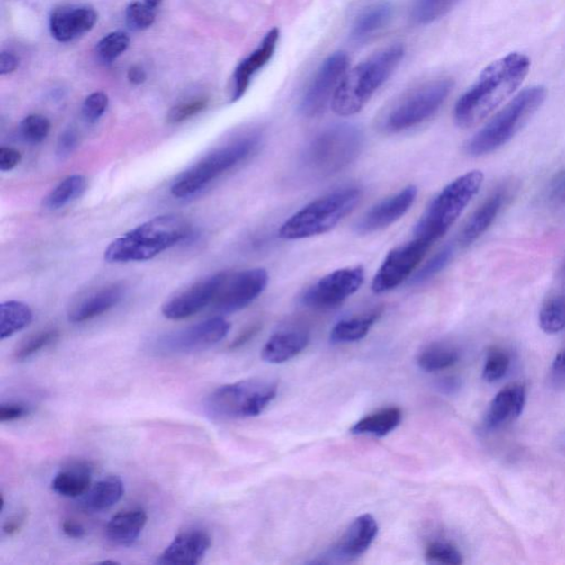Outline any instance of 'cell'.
Here are the masks:
<instances>
[{"instance_id":"obj_1","label":"cell","mask_w":565,"mask_h":565,"mask_svg":"<svg viewBox=\"0 0 565 565\" xmlns=\"http://www.w3.org/2000/svg\"><path fill=\"white\" fill-rule=\"evenodd\" d=\"M530 60L523 53H509L481 72L475 85L457 101L456 124L462 129L479 125L518 90L528 76Z\"/></svg>"},{"instance_id":"obj_2","label":"cell","mask_w":565,"mask_h":565,"mask_svg":"<svg viewBox=\"0 0 565 565\" xmlns=\"http://www.w3.org/2000/svg\"><path fill=\"white\" fill-rule=\"evenodd\" d=\"M193 235L192 224L178 214L158 216L115 238L104 252V259L115 265L154 259Z\"/></svg>"},{"instance_id":"obj_3","label":"cell","mask_w":565,"mask_h":565,"mask_svg":"<svg viewBox=\"0 0 565 565\" xmlns=\"http://www.w3.org/2000/svg\"><path fill=\"white\" fill-rule=\"evenodd\" d=\"M404 56L406 48L397 43L373 53L347 72L331 102L335 113L343 118L359 113L400 66Z\"/></svg>"},{"instance_id":"obj_4","label":"cell","mask_w":565,"mask_h":565,"mask_svg":"<svg viewBox=\"0 0 565 565\" xmlns=\"http://www.w3.org/2000/svg\"><path fill=\"white\" fill-rule=\"evenodd\" d=\"M453 86L454 83L450 79H437L404 92L378 115V129L383 133L397 134L421 125L441 110Z\"/></svg>"},{"instance_id":"obj_5","label":"cell","mask_w":565,"mask_h":565,"mask_svg":"<svg viewBox=\"0 0 565 565\" xmlns=\"http://www.w3.org/2000/svg\"><path fill=\"white\" fill-rule=\"evenodd\" d=\"M547 91L533 86L520 92L500 110L466 145V152L474 157L496 152L509 143L535 112L543 104Z\"/></svg>"},{"instance_id":"obj_6","label":"cell","mask_w":565,"mask_h":565,"mask_svg":"<svg viewBox=\"0 0 565 565\" xmlns=\"http://www.w3.org/2000/svg\"><path fill=\"white\" fill-rule=\"evenodd\" d=\"M362 197V190L347 187L316 199L282 224L279 236L284 240H301L324 235L352 213Z\"/></svg>"},{"instance_id":"obj_7","label":"cell","mask_w":565,"mask_h":565,"mask_svg":"<svg viewBox=\"0 0 565 565\" xmlns=\"http://www.w3.org/2000/svg\"><path fill=\"white\" fill-rule=\"evenodd\" d=\"M483 182V173L480 170H471L448 184L417 224L414 230L416 238H423L431 245L440 240L480 193Z\"/></svg>"},{"instance_id":"obj_8","label":"cell","mask_w":565,"mask_h":565,"mask_svg":"<svg viewBox=\"0 0 565 565\" xmlns=\"http://www.w3.org/2000/svg\"><path fill=\"white\" fill-rule=\"evenodd\" d=\"M363 145V131L357 126H331L307 146L303 155L305 168L314 176H333L354 162L362 152Z\"/></svg>"},{"instance_id":"obj_9","label":"cell","mask_w":565,"mask_h":565,"mask_svg":"<svg viewBox=\"0 0 565 565\" xmlns=\"http://www.w3.org/2000/svg\"><path fill=\"white\" fill-rule=\"evenodd\" d=\"M277 394L276 383L242 380L214 390L204 401V411L214 420H240L260 416Z\"/></svg>"},{"instance_id":"obj_10","label":"cell","mask_w":565,"mask_h":565,"mask_svg":"<svg viewBox=\"0 0 565 565\" xmlns=\"http://www.w3.org/2000/svg\"><path fill=\"white\" fill-rule=\"evenodd\" d=\"M259 144L260 136L253 134L213 150L186 172L180 174L170 187V193L175 198L179 199L193 196L214 179L245 162L256 152Z\"/></svg>"},{"instance_id":"obj_11","label":"cell","mask_w":565,"mask_h":565,"mask_svg":"<svg viewBox=\"0 0 565 565\" xmlns=\"http://www.w3.org/2000/svg\"><path fill=\"white\" fill-rule=\"evenodd\" d=\"M348 67L349 58L345 52H336L321 63L301 97L300 110L305 118H316L324 113L347 75Z\"/></svg>"},{"instance_id":"obj_12","label":"cell","mask_w":565,"mask_h":565,"mask_svg":"<svg viewBox=\"0 0 565 565\" xmlns=\"http://www.w3.org/2000/svg\"><path fill=\"white\" fill-rule=\"evenodd\" d=\"M230 328V323L222 318H209L162 336L156 342L155 350L168 355L202 352L226 338Z\"/></svg>"},{"instance_id":"obj_13","label":"cell","mask_w":565,"mask_h":565,"mask_svg":"<svg viewBox=\"0 0 565 565\" xmlns=\"http://www.w3.org/2000/svg\"><path fill=\"white\" fill-rule=\"evenodd\" d=\"M363 281L362 266L345 267L324 276L307 290L301 296V303L314 309H336L357 293Z\"/></svg>"},{"instance_id":"obj_14","label":"cell","mask_w":565,"mask_h":565,"mask_svg":"<svg viewBox=\"0 0 565 565\" xmlns=\"http://www.w3.org/2000/svg\"><path fill=\"white\" fill-rule=\"evenodd\" d=\"M432 247L430 242L416 238L406 245L393 248L374 276V293L383 294L397 289L411 276Z\"/></svg>"},{"instance_id":"obj_15","label":"cell","mask_w":565,"mask_h":565,"mask_svg":"<svg viewBox=\"0 0 565 565\" xmlns=\"http://www.w3.org/2000/svg\"><path fill=\"white\" fill-rule=\"evenodd\" d=\"M269 275L263 269L228 273L216 300L214 309L221 314H232L246 309L265 291Z\"/></svg>"},{"instance_id":"obj_16","label":"cell","mask_w":565,"mask_h":565,"mask_svg":"<svg viewBox=\"0 0 565 565\" xmlns=\"http://www.w3.org/2000/svg\"><path fill=\"white\" fill-rule=\"evenodd\" d=\"M226 274L227 272L217 273L172 297L162 307L165 318L170 320L186 319L212 305Z\"/></svg>"},{"instance_id":"obj_17","label":"cell","mask_w":565,"mask_h":565,"mask_svg":"<svg viewBox=\"0 0 565 565\" xmlns=\"http://www.w3.org/2000/svg\"><path fill=\"white\" fill-rule=\"evenodd\" d=\"M417 197V188L408 186L394 196L384 199L360 218L355 224V231L360 235H370L392 226L410 211Z\"/></svg>"},{"instance_id":"obj_18","label":"cell","mask_w":565,"mask_h":565,"mask_svg":"<svg viewBox=\"0 0 565 565\" xmlns=\"http://www.w3.org/2000/svg\"><path fill=\"white\" fill-rule=\"evenodd\" d=\"M379 533L377 520L372 515L359 516L353 521L342 539L331 548L326 562H349L363 555L376 540Z\"/></svg>"},{"instance_id":"obj_19","label":"cell","mask_w":565,"mask_h":565,"mask_svg":"<svg viewBox=\"0 0 565 565\" xmlns=\"http://www.w3.org/2000/svg\"><path fill=\"white\" fill-rule=\"evenodd\" d=\"M211 547V538L206 531L193 529L184 531L159 555L157 564L196 565L202 561Z\"/></svg>"},{"instance_id":"obj_20","label":"cell","mask_w":565,"mask_h":565,"mask_svg":"<svg viewBox=\"0 0 565 565\" xmlns=\"http://www.w3.org/2000/svg\"><path fill=\"white\" fill-rule=\"evenodd\" d=\"M527 391L524 384H509L496 394L486 412L484 426L494 431L517 420L523 413Z\"/></svg>"},{"instance_id":"obj_21","label":"cell","mask_w":565,"mask_h":565,"mask_svg":"<svg viewBox=\"0 0 565 565\" xmlns=\"http://www.w3.org/2000/svg\"><path fill=\"white\" fill-rule=\"evenodd\" d=\"M279 38V29H271L263 38L260 47L238 65L233 75L231 102H237L246 94L252 76L262 69L274 55Z\"/></svg>"},{"instance_id":"obj_22","label":"cell","mask_w":565,"mask_h":565,"mask_svg":"<svg viewBox=\"0 0 565 565\" xmlns=\"http://www.w3.org/2000/svg\"><path fill=\"white\" fill-rule=\"evenodd\" d=\"M125 296V287L121 284H112L103 287L83 297L73 305L67 313V318L73 324L85 323L100 318L107 311L118 306Z\"/></svg>"},{"instance_id":"obj_23","label":"cell","mask_w":565,"mask_h":565,"mask_svg":"<svg viewBox=\"0 0 565 565\" xmlns=\"http://www.w3.org/2000/svg\"><path fill=\"white\" fill-rule=\"evenodd\" d=\"M509 199V188L506 186L496 189L486 201L480 204L476 211L471 214L465 227L462 228L460 237L462 247H469L471 243L484 235L489 230L491 224L496 220L497 216L505 207Z\"/></svg>"},{"instance_id":"obj_24","label":"cell","mask_w":565,"mask_h":565,"mask_svg":"<svg viewBox=\"0 0 565 565\" xmlns=\"http://www.w3.org/2000/svg\"><path fill=\"white\" fill-rule=\"evenodd\" d=\"M97 13L89 7H63L57 9L50 19L52 36L60 42H69L90 31L95 26Z\"/></svg>"},{"instance_id":"obj_25","label":"cell","mask_w":565,"mask_h":565,"mask_svg":"<svg viewBox=\"0 0 565 565\" xmlns=\"http://www.w3.org/2000/svg\"><path fill=\"white\" fill-rule=\"evenodd\" d=\"M94 471V465L90 461H71L53 479L52 489L67 498L82 497L90 489Z\"/></svg>"},{"instance_id":"obj_26","label":"cell","mask_w":565,"mask_h":565,"mask_svg":"<svg viewBox=\"0 0 565 565\" xmlns=\"http://www.w3.org/2000/svg\"><path fill=\"white\" fill-rule=\"evenodd\" d=\"M309 343V335L304 330L282 331L273 335L262 350L265 362L280 364L299 355Z\"/></svg>"},{"instance_id":"obj_27","label":"cell","mask_w":565,"mask_h":565,"mask_svg":"<svg viewBox=\"0 0 565 565\" xmlns=\"http://www.w3.org/2000/svg\"><path fill=\"white\" fill-rule=\"evenodd\" d=\"M148 515L141 509L121 511L109 521L105 528L107 540L121 547H130L138 542L148 524Z\"/></svg>"},{"instance_id":"obj_28","label":"cell","mask_w":565,"mask_h":565,"mask_svg":"<svg viewBox=\"0 0 565 565\" xmlns=\"http://www.w3.org/2000/svg\"><path fill=\"white\" fill-rule=\"evenodd\" d=\"M540 327L547 334L565 329V265L539 311Z\"/></svg>"},{"instance_id":"obj_29","label":"cell","mask_w":565,"mask_h":565,"mask_svg":"<svg viewBox=\"0 0 565 565\" xmlns=\"http://www.w3.org/2000/svg\"><path fill=\"white\" fill-rule=\"evenodd\" d=\"M123 495L124 484L120 477L107 476L81 497L80 506L90 513H102L118 504Z\"/></svg>"},{"instance_id":"obj_30","label":"cell","mask_w":565,"mask_h":565,"mask_svg":"<svg viewBox=\"0 0 565 565\" xmlns=\"http://www.w3.org/2000/svg\"><path fill=\"white\" fill-rule=\"evenodd\" d=\"M393 17L392 4L381 2L364 9L353 24L350 36L354 42L368 41L389 26Z\"/></svg>"},{"instance_id":"obj_31","label":"cell","mask_w":565,"mask_h":565,"mask_svg":"<svg viewBox=\"0 0 565 565\" xmlns=\"http://www.w3.org/2000/svg\"><path fill=\"white\" fill-rule=\"evenodd\" d=\"M401 421L402 411L400 408H387L362 418L354 424L350 431L354 435L383 437L396 430L400 426Z\"/></svg>"},{"instance_id":"obj_32","label":"cell","mask_w":565,"mask_h":565,"mask_svg":"<svg viewBox=\"0 0 565 565\" xmlns=\"http://www.w3.org/2000/svg\"><path fill=\"white\" fill-rule=\"evenodd\" d=\"M381 315L382 309H376L368 315L339 321L331 330L330 342L333 344L359 342L369 334L370 329L381 318Z\"/></svg>"},{"instance_id":"obj_33","label":"cell","mask_w":565,"mask_h":565,"mask_svg":"<svg viewBox=\"0 0 565 565\" xmlns=\"http://www.w3.org/2000/svg\"><path fill=\"white\" fill-rule=\"evenodd\" d=\"M33 314L31 307L22 301L8 300L0 305V338L12 337L31 324Z\"/></svg>"},{"instance_id":"obj_34","label":"cell","mask_w":565,"mask_h":565,"mask_svg":"<svg viewBox=\"0 0 565 565\" xmlns=\"http://www.w3.org/2000/svg\"><path fill=\"white\" fill-rule=\"evenodd\" d=\"M87 187V180L82 175H72L63 179L58 186L52 190L43 202L49 211H59L67 204L76 201L85 193Z\"/></svg>"},{"instance_id":"obj_35","label":"cell","mask_w":565,"mask_h":565,"mask_svg":"<svg viewBox=\"0 0 565 565\" xmlns=\"http://www.w3.org/2000/svg\"><path fill=\"white\" fill-rule=\"evenodd\" d=\"M459 360V350L452 345L435 344L418 354L417 364L424 372H437L453 367Z\"/></svg>"},{"instance_id":"obj_36","label":"cell","mask_w":565,"mask_h":565,"mask_svg":"<svg viewBox=\"0 0 565 565\" xmlns=\"http://www.w3.org/2000/svg\"><path fill=\"white\" fill-rule=\"evenodd\" d=\"M460 0H414L411 7L412 22L418 26H426L444 17Z\"/></svg>"},{"instance_id":"obj_37","label":"cell","mask_w":565,"mask_h":565,"mask_svg":"<svg viewBox=\"0 0 565 565\" xmlns=\"http://www.w3.org/2000/svg\"><path fill=\"white\" fill-rule=\"evenodd\" d=\"M59 337L60 333L58 329L42 330L35 335H31L16 349V352L13 354L14 360L21 363L24 362V360L31 358L32 355L41 352L48 345L56 343Z\"/></svg>"},{"instance_id":"obj_38","label":"cell","mask_w":565,"mask_h":565,"mask_svg":"<svg viewBox=\"0 0 565 565\" xmlns=\"http://www.w3.org/2000/svg\"><path fill=\"white\" fill-rule=\"evenodd\" d=\"M510 354L505 349L494 347L487 353L483 378L485 381L495 383L503 379L510 368Z\"/></svg>"},{"instance_id":"obj_39","label":"cell","mask_w":565,"mask_h":565,"mask_svg":"<svg viewBox=\"0 0 565 565\" xmlns=\"http://www.w3.org/2000/svg\"><path fill=\"white\" fill-rule=\"evenodd\" d=\"M428 563L460 565L462 563V555L454 544L444 542H435L428 544L426 552Z\"/></svg>"},{"instance_id":"obj_40","label":"cell","mask_w":565,"mask_h":565,"mask_svg":"<svg viewBox=\"0 0 565 565\" xmlns=\"http://www.w3.org/2000/svg\"><path fill=\"white\" fill-rule=\"evenodd\" d=\"M50 130V121L39 114L27 116L21 124L22 139L31 144H39L45 140Z\"/></svg>"},{"instance_id":"obj_41","label":"cell","mask_w":565,"mask_h":565,"mask_svg":"<svg viewBox=\"0 0 565 565\" xmlns=\"http://www.w3.org/2000/svg\"><path fill=\"white\" fill-rule=\"evenodd\" d=\"M453 255H454V248L452 246L442 248L420 271L417 272L413 277L412 284H422V282L433 279L438 273L445 269L448 263L451 262Z\"/></svg>"},{"instance_id":"obj_42","label":"cell","mask_w":565,"mask_h":565,"mask_svg":"<svg viewBox=\"0 0 565 565\" xmlns=\"http://www.w3.org/2000/svg\"><path fill=\"white\" fill-rule=\"evenodd\" d=\"M130 38L123 32H113L97 43V55L104 61H112L120 57L129 48Z\"/></svg>"},{"instance_id":"obj_43","label":"cell","mask_w":565,"mask_h":565,"mask_svg":"<svg viewBox=\"0 0 565 565\" xmlns=\"http://www.w3.org/2000/svg\"><path fill=\"white\" fill-rule=\"evenodd\" d=\"M126 22L134 31H144L152 26L155 22L154 9L146 4H131L126 11Z\"/></svg>"},{"instance_id":"obj_44","label":"cell","mask_w":565,"mask_h":565,"mask_svg":"<svg viewBox=\"0 0 565 565\" xmlns=\"http://www.w3.org/2000/svg\"><path fill=\"white\" fill-rule=\"evenodd\" d=\"M109 105V97L103 92H95L86 97L82 106V115L87 123H96L105 113Z\"/></svg>"},{"instance_id":"obj_45","label":"cell","mask_w":565,"mask_h":565,"mask_svg":"<svg viewBox=\"0 0 565 565\" xmlns=\"http://www.w3.org/2000/svg\"><path fill=\"white\" fill-rule=\"evenodd\" d=\"M209 101L207 99H199L187 102V103L174 106L169 111L167 121L170 124H179L183 121L193 118L202 111L207 109Z\"/></svg>"},{"instance_id":"obj_46","label":"cell","mask_w":565,"mask_h":565,"mask_svg":"<svg viewBox=\"0 0 565 565\" xmlns=\"http://www.w3.org/2000/svg\"><path fill=\"white\" fill-rule=\"evenodd\" d=\"M79 145V135L76 130L69 129L60 135L57 143L56 154L60 159H66L75 153Z\"/></svg>"},{"instance_id":"obj_47","label":"cell","mask_w":565,"mask_h":565,"mask_svg":"<svg viewBox=\"0 0 565 565\" xmlns=\"http://www.w3.org/2000/svg\"><path fill=\"white\" fill-rule=\"evenodd\" d=\"M549 199L555 206H565V169L560 172L550 184Z\"/></svg>"},{"instance_id":"obj_48","label":"cell","mask_w":565,"mask_h":565,"mask_svg":"<svg viewBox=\"0 0 565 565\" xmlns=\"http://www.w3.org/2000/svg\"><path fill=\"white\" fill-rule=\"evenodd\" d=\"M29 408L21 403L2 404L0 407V422H13L27 417Z\"/></svg>"},{"instance_id":"obj_49","label":"cell","mask_w":565,"mask_h":565,"mask_svg":"<svg viewBox=\"0 0 565 565\" xmlns=\"http://www.w3.org/2000/svg\"><path fill=\"white\" fill-rule=\"evenodd\" d=\"M22 159V153L18 149L3 146L0 148V172H12L21 164Z\"/></svg>"},{"instance_id":"obj_50","label":"cell","mask_w":565,"mask_h":565,"mask_svg":"<svg viewBox=\"0 0 565 565\" xmlns=\"http://www.w3.org/2000/svg\"><path fill=\"white\" fill-rule=\"evenodd\" d=\"M550 380L554 387L565 386V349L554 358L552 369H550Z\"/></svg>"},{"instance_id":"obj_51","label":"cell","mask_w":565,"mask_h":565,"mask_svg":"<svg viewBox=\"0 0 565 565\" xmlns=\"http://www.w3.org/2000/svg\"><path fill=\"white\" fill-rule=\"evenodd\" d=\"M28 514L26 510L13 515V517L9 518L6 523L4 524L3 534L7 535V537L16 535L21 533V530L23 528L24 524H26Z\"/></svg>"},{"instance_id":"obj_52","label":"cell","mask_w":565,"mask_h":565,"mask_svg":"<svg viewBox=\"0 0 565 565\" xmlns=\"http://www.w3.org/2000/svg\"><path fill=\"white\" fill-rule=\"evenodd\" d=\"M261 325L257 323L248 326V327L243 330L240 335H238V337L233 340L229 349L236 350L243 347V345L250 342V340L255 337L257 333H259Z\"/></svg>"},{"instance_id":"obj_53","label":"cell","mask_w":565,"mask_h":565,"mask_svg":"<svg viewBox=\"0 0 565 565\" xmlns=\"http://www.w3.org/2000/svg\"><path fill=\"white\" fill-rule=\"evenodd\" d=\"M62 530L67 537L72 539H82L85 537L86 530L79 523L75 520L67 519L63 521Z\"/></svg>"},{"instance_id":"obj_54","label":"cell","mask_w":565,"mask_h":565,"mask_svg":"<svg viewBox=\"0 0 565 565\" xmlns=\"http://www.w3.org/2000/svg\"><path fill=\"white\" fill-rule=\"evenodd\" d=\"M19 65L18 58L13 53L3 52L0 56V75H8L17 69Z\"/></svg>"},{"instance_id":"obj_55","label":"cell","mask_w":565,"mask_h":565,"mask_svg":"<svg viewBox=\"0 0 565 565\" xmlns=\"http://www.w3.org/2000/svg\"><path fill=\"white\" fill-rule=\"evenodd\" d=\"M128 77L130 83L133 85H141L146 81V72L143 67L139 66L131 67L128 73Z\"/></svg>"},{"instance_id":"obj_56","label":"cell","mask_w":565,"mask_h":565,"mask_svg":"<svg viewBox=\"0 0 565 565\" xmlns=\"http://www.w3.org/2000/svg\"><path fill=\"white\" fill-rule=\"evenodd\" d=\"M457 388V381L454 379H445L440 383V389L443 392L450 393Z\"/></svg>"},{"instance_id":"obj_57","label":"cell","mask_w":565,"mask_h":565,"mask_svg":"<svg viewBox=\"0 0 565 565\" xmlns=\"http://www.w3.org/2000/svg\"><path fill=\"white\" fill-rule=\"evenodd\" d=\"M160 2H162V0H145V4L153 9L157 7Z\"/></svg>"}]
</instances>
